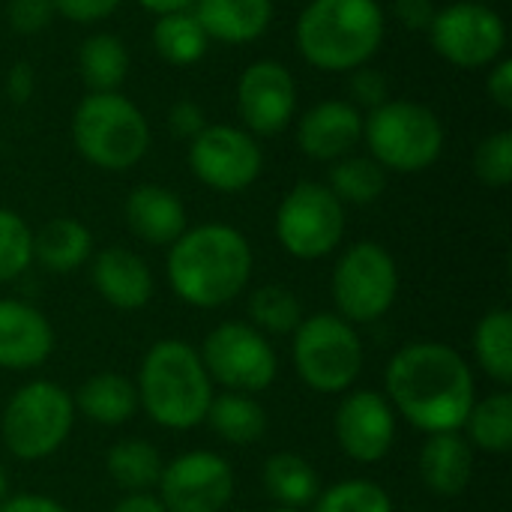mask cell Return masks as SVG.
I'll return each mask as SVG.
<instances>
[{"mask_svg":"<svg viewBox=\"0 0 512 512\" xmlns=\"http://www.w3.org/2000/svg\"><path fill=\"white\" fill-rule=\"evenodd\" d=\"M384 396L396 417L423 435L462 432L477 399L471 363L444 342L402 345L384 372Z\"/></svg>","mask_w":512,"mask_h":512,"instance_id":"obj_1","label":"cell"},{"mask_svg":"<svg viewBox=\"0 0 512 512\" xmlns=\"http://www.w3.org/2000/svg\"><path fill=\"white\" fill-rule=\"evenodd\" d=\"M255 255L243 231L222 222L186 228L165 258L171 291L192 309H222L237 300L252 279Z\"/></svg>","mask_w":512,"mask_h":512,"instance_id":"obj_2","label":"cell"},{"mask_svg":"<svg viewBox=\"0 0 512 512\" xmlns=\"http://www.w3.org/2000/svg\"><path fill=\"white\" fill-rule=\"evenodd\" d=\"M138 408L168 432H189L204 423L213 381L201 354L186 339H159L147 348L138 366Z\"/></svg>","mask_w":512,"mask_h":512,"instance_id":"obj_3","label":"cell"},{"mask_svg":"<svg viewBox=\"0 0 512 512\" xmlns=\"http://www.w3.org/2000/svg\"><path fill=\"white\" fill-rule=\"evenodd\" d=\"M294 39L315 69H360L384 42V12L378 0H309Z\"/></svg>","mask_w":512,"mask_h":512,"instance_id":"obj_4","label":"cell"},{"mask_svg":"<svg viewBox=\"0 0 512 512\" xmlns=\"http://www.w3.org/2000/svg\"><path fill=\"white\" fill-rule=\"evenodd\" d=\"M75 150L102 171H129L150 147L147 117L135 102L111 93H87L72 114Z\"/></svg>","mask_w":512,"mask_h":512,"instance_id":"obj_5","label":"cell"},{"mask_svg":"<svg viewBox=\"0 0 512 512\" xmlns=\"http://www.w3.org/2000/svg\"><path fill=\"white\" fill-rule=\"evenodd\" d=\"M363 138L384 171L417 174L444 153V126L438 114L411 99H387L363 117Z\"/></svg>","mask_w":512,"mask_h":512,"instance_id":"obj_6","label":"cell"},{"mask_svg":"<svg viewBox=\"0 0 512 512\" xmlns=\"http://www.w3.org/2000/svg\"><path fill=\"white\" fill-rule=\"evenodd\" d=\"M291 360L300 381L315 393H348L363 372V339L351 321L336 312H315L291 333Z\"/></svg>","mask_w":512,"mask_h":512,"instance_id":"obj_7","label":"cell"},{"mask_svg":"<svg viewBox=\"0 0 512 512\" xmlns=\"http://www.w3.org/2000/svg\"><path fill=\"white\" fill-rule=\"evenodd\" d=\"M75 426L72 393L54 381H30L18 387L0 417V435L9 456L21 462H39L54 456Z\"/></svg>","mask_w":512,"mask_h":512,"instance_id":"obj_8","label":"cell"},{"mask_svg":"<svg viewBox=\"0 0 512 512\" xmlns=\"http://www.w3.org/2000/svg\"><path fill=\"white\" fill-rule=\"evenodd\" d=\"M399 282V264L381 243L363 240L348 246L330 279L336 315L354 327L381 321L399 297Z\"/></svg>","mask_w":512,"mask_h":512,"instance_id":"obj_9","label":"cell"},{"mask_svg":"<svg viewBox=\"0 0 512 512\" xmlns=\"http://www.w3.org/2000/svg\"><path fill=\"white\" fill-rule=\"evenodd\" d=\"M198 354L210 381L228 393L255 396L270 390L279 378V357L270 345V336L255 330L249 321L216 324Z\"/></svg>","mask_w":512,"mask_h":512,"instance_id":"obj_10","label":"cell"},{"mask_svg":"<svg viewBox=\"0 0 512 512\" xmlns=\"http://www.w3.org/2000/svg\"><path fill=\"white\" fill-rule=\"evenodd\" d=\"M345 222V204L330 192V186L303 180L276 210V237L291 258L318 261L342 246Z\"/></svg>","mask_w":512,"mask_h":512,"instance_id":"obj_11","label":"cell"},{"mask_svg":"<svg viewBox=\"0 0 512 512\" xmlns=\"http://www.w3.org/2000/svg\"><path fill=\"white\" fill-rule=\"evenodd\" d=\"M432 39V48L453 66L462 69H480L501 60L507 45V27L504 18L480 0H462L450 3L441 12H435L432 27L426 30Z\"/></svg>","mask_w":512,"mask_h":512,"instance_id":"obj_12","label":"cell"},{"mask_svg":"<svg viewBox=\"0 0 512 512\" xmlns=\"http://www.w3.org/2000/svg\"><path fill=\"white\" fill-rule=\"evenodd\" d=\"M156 489L168 512H225L234 501L237 477L225 456L189 450L162 465Z\"/></svg>","mask_w":512,"mask_h":512,"instance_id":"obj_13","label":"cell"},{"mask_svg":"<svg viewBox=\"0 0 512 512\" xmlns=\"http://www.w3.org/2000/svg\"><path fill=\"white\" fill-rule=\"evenodd\" d=\"M189 168L207 189L237 195L258 180L264 153L246 129L204 126L189 141Z\"/></svg>","mask_w":512,"mask_h":512,"instance_id":"obj_14","label":"cell"},{"mask_svg":"<svg viewBox=\"0 0 512 512\" xmlns=\"http://www.w3.org/2000/svg\"><path fill=\"white\" fill-rule=\"evenodd\" d=\"M339 450L357 465L384 462L396 444V411L378 390L348 393L333 417Z\"/></svg>","mask_w":512,"mask_h":512,"instance_id":"obj_15","label":"cell"},{"mask_svg":"<svg viewBox=\"0 0 512 512\" xmlns=\"http://www.w3.org/2000/svg\"><path fill=\"white\" fill-rule=\"evenodd\" d=\"M237 111L246 132L279 135L297 114V81L276 60L252 63L237 81Z\"/></svg>","mask_w":512,"mask_h":512,"instance_id":"obj_16","label":"cell"},{"mask_svg":"<svg viewBox=\"0 0 512 512\" xmlns=\"http://www.w3.org/2000/svg\"><path fill=\"white\" fill-rule=\"evenodd\" d=\"M54 351V327L24 300H0V369L27 372L42 366Z\"/></svg>","mask_w":512,"mask_h":512,"instance_id":"obj_17","label":"cell"},{"mask_svg":"<svg viewBox=\"0 0 512 512\" xmlns=\"http://www.w3.org/2000/svg\"><path fill=\"white\" fill-rule=\"evenodd\" d=\"M363 138V114L354 102L327 99L309 108L297 123V144L309 159L336 162Z\"/></svg>","mask_w":512,"mask_h":512,"instance_id":"obj_18","label":"cell"},{"mask_svg":"<svg viewBox=\"0 0 512 512\" xmlns=\"http://www.w3.org/2000/svg\"><path fill=\"white\" fill-rule=\"evenodd\" d=\"M90 282L96 294L120 312H138L153 297V273L147 261L123 246H108L93 255Z\"/></svg>","mask_w":512,"mask_h":512,"instance_id":"obj_19","label":"cell"},{"mask_svg":"<svg viewBox=\"0 0 512 512\" xmlns=\"http://www.w3.org/2000/svg\"><path fill=\"white\" fill-rule=\"evenodd\" d=\"M474 447L462 432H438L426 435V444L420 450L417 468L423 486L438 498H459L468 492L474 480Z\"/></svg>","mask_w":512,"mask_h":512,"instance_id":"obj_20","label":"cell"},{"mask_svg":"<svg viewBox=\"0 0 512 512\" xmlns=\"http://www.w3.org/2000/svg\"><path fill=\"white\" fill-rule=\"evenodd\" d=\"M123 213H126L132 234L150 246H171L189 228L180 195L156 183L135 186L126 198Z\"/></svg>","mask_w":512,"mask_h":512,"instance_id":"obj_21","label":"cell"},{"mask_svg":"<svg viewBox=\"0 0 512 512\" xmlns=\"http://www.w3.org/2000/svg\"><path fill=\"white\" fill-rule=\"evenodd\" d=\"M207 39L243 45L258 39L273 21V0H195L192 6Z\"/></svg>","mask_w":512,"mask_h":512,"instance_id":"obj_22","label":"cell"},{"mask_svg":"<svg viewBox=\"0 0 512 512\" xmlns=\"http://www.w3.org/2000/svg\"><path fill=\"white\" fill-rule=\"evenodd\" d=\"M72 402H75V414H81L84 420L114 429L135 417L138 390L135 381H129L120 372H96L72 393Z\"/></svg>","mask_w":512,"mask_h":512,"instance_id":"obj_23","label":"cell"},{"mask_svg":"<svg viewBox=\"0 0 512 512\" xmlns=\"http://www.w3.org/2000/svg\"><path fill=\"white\" fill-rule=\"evenodd\" d=\"M93 258V234L84 222L72 216L48 219L33 234V261H39L48 273H75Z\"/></svg>","mask_w":512,"mask_h":512,"instance_id":"obj_24","label":"cell"},{"mask_svg":"<svg viewBox=\"0 0 512 512\" xmlns=\"http://www.w3.org/2000/svg\"><path fill=\"white\" fill-rule=\"evenodd\" d=\"M204 423L216 438L234 447H252L267 435V411L255 396L246 393H219L210 399Z\"/></svg>","mask_w":512,"mask_h":512,"instance_id":"obj_25","label":"cell"},{"mask_svg":"<svg viewBox=\"0 0 512 512\" xmlns=\"http://www.w3.org/2000/svg\"><path fill=\"white\" fill-rule=\"evenodd\" d=\"M264 492L288 510H306L321 492V477L309 459L297 453H273L261 468Z\"/></svg>","mask_w":512,"mask_h":512,"instance_id":"obj_26","label":"cell"},{"mask_svg":"<svg viewBox=\"0 0 512 512\" xmlns=\"http://www.w3.org/2000/svg\"><path fill=\"white\" fill-rule=\"evenodd\" d=\"M465 438L474 450L489 456H504L512 450V396L507 390L489 393L483 399H474L468 420H465Z\"/></svg>","mask_w":512,"mask_h":512,"instance_id":"obj_27","label":"cell"},{"mask_svg":"<svg viewBox=\"0 0 512 512\" xmlns=\"http://www.w3.org/2000/svg\"><path fill=\"white\" fill-rule=\"evenodd\" d=\"M162 453L144 438H123L105 456L108 477L129 495V492H150L162 477Z\"/></svg>","mask_w":512,"mask_h":512,"instance_id":"obj_28","label":"cell"},{"mask_svg":"<svg viewBox=\"0 0 512 512\" xmlns=\"http://www.w3.org/2000/svg\"><path fill=\"white\" fill-rule=\"evenodd\" d=\"M150 39H153L156 54L165 63H171V66H192L210 48V39H207V33L198 24V18H195L192 9L159 15L156 24H153Z\"/></svg>","mask_w":512,"mask_h":512,"instance_id":"obj_29","label":"cell"},{"mask_svg":"<svg viewBox=\"0 0 512 512\" xmlns=\"http://www.w3.org/2000/svg\"><path fill=\"white\" fill-rule=\"evenodd\" d=\"M78 72L93 93H111L129 72V51L114 33H93L78 48Z\"/></svg>","mask_w":512,"mask_h":512,"instance_id":"obj_30","label":"cell"},{"mask_svg":"<svg viewBox=\"0 0 512 512\" xmlns=\"http://www.w3.org/2000/svg\"><path fill=\"white\" fill-rule=\"evenodd\" d=\"M477 366L501 387L512 384V312L489 309L474 327Z\"/></svg>","mask_w":512,"mask_h":512,"instance_id":"obj_31","label":"cell"},{"mask_svg":"<svg viewBox=\"0 0 512 512\" xmlns=\"http://www.w3.org/2000/svg\"><path fill=\"white\" fill-rule=\"evenodd\" d=\"M387 189V171L372 156H342L330 171V192L342 204H372Z\"/></svg>","mask_w":512,"mask_h":512,"instance_id":"obj_32","label":"cell"},{"mask_svg":"<svg viewBox=\"0 0 512 512\" xmlns=\"http://www.w3.org/2000/svg\"><path fill=\"white\" fill-rule=\"evenodd\" d=\"M303 318V303L285 285H264L249 297V324L264 336H291Z\"/></svg>","mask_w":512,"mask_h":512,"instance_id":"obj_33","label":"cell"},{"mask_svg":"<svg viewBox=\"0 0 512 512\" xmlns=\"http://www.w3.org/2000/svg\"><path fill=\"white\" fill-rule=\"evenodd\" d=\"M312 512H396V504L381 483L351 477L321 489Z\"/></svg>","mask_w":512,"mask_h":512,"instance_id":"obj_34","label":"cell"},{"mask_svg":"<svg viewBox=\"0 0 512 512\" xmlns=\"http://www.w3.org/2000/svg\"><path fill=\"white\" fill-rule=\"evenodd\" d=\"M30 264H33V231H30V225L18 213L0 207V285L27 273Z\"/></svg>","mask_w":512,"mask_h":512,"instance_id":"obj_35","label":"cell"},{"mask_svg":"<svg viewBox=\"0 0 512 512\" xmlns=\"http://www.w3.org/2000/svg\"><path fill=\"white\" fill-rule=\"evenodd\" d=\"M474 171L480 177V183L492 186V189H504L512 183V132L501 129L492 132L489 138L480 141L477 153H474Z\"/></svg>","mask_w":512,"mask_h":512,"instance_id":"obj_36","label":"cell"},{"mask_svg":"<svg viewBox=\"0 0 512 512\" xmlns=\"http://www.w3.org/2000/svg\"><path fill=\"white\" fill-rule=\"evenodd\" d=\"M54 18V3L51 0H9L6 6V21L18 33H39L51 24Z\"/></svg>","mask_w":512,"mask_h":512,"instance_id":"obj_37","label":"cell"},{"mask_svg":"<svg viewBox=\"0 0 512 512\" xmlns=\"http://www.w3.org/2000/svg\"><path fill=\"white\" fill-rule=\"evenodd\" d=\"M351 96L357 105L363 108H378L387 102V75L372 69V66H360L354 69V78H351Z\"/></svg>","mask_w":512,"mask_h":512,"instance_id":"obj_38","label":"cell"},{"mask_svg":"<svg viewBox=\"0 0 512 512\" xmlns=\"http://www.w3.org/2000/svg\"><path fill=\"white\" fill-rule=\"evenodd\" d=\"M54 12L75 21V24H96L108 18L123 0H51Z\"/></svg>","mask_w":512,"mask_h":512,"instance_id":"obj_39","label":"cell"},{"mask_svg":"<svg viewBox=\"0 0 512 512\" xmlns=\"http://www.w3.org/2000/svg\"><path fill=\"white\" fill-rule=\"evenodd\" d=\"M204 126H207V117H204L201 105H195L189 99H180V102H174L168 108V129H171V135L192 141Z\"/></svg>","mask_w":512,"mask_h":512,"instance_id":"obj_40","label":"cell"},{"mask_svg":"<svg viewBox=\"0 0 512 512\" xmlns=\"http://www.w3.org/2000/svg\"><path fill=\"white\" fill-rule=\"evenodd\" d=\"M435 12H438V9H435L432 0H396V3H393V15H396L399 24L408 27V30H429Z\"/></svg>","mask_w":512,"mask_h":512,"instance_id":"obj_41","label":"cell"},{"mask_svg":"<svg viewBox=\"0 0 512 512\" xmlns=\"http://www.w3.org/2000/svg\"><path fill=\"white\" fill-rule=\"evenodd\" d=\"M486 90H489V99L510 111L512 108V60L510 57H501L492 63V72H489V81H486Z\"/></svg>","mask_w":512,"mask_h":512,"instance_id":"obj_42","label":"cell"},{"mask_svg":"<svg viewBox=\"0 0 512 512\" xmlns=\"http://www.w3.org/2000/svg\"><path fill=\"white\" fill-rule=\"evenodd\" d=\"M33 90H36V72L30 63L18 60L6 75V96H9V102L24 105V102H30Z\"/></svg>","mask_w":512,"mask_h":512,"instance_id":"obj_43","label":"cell"},{"mask_svg":"<svg viewBox=\"0 0 512 512\" xmlns=\"http://www.w3.org/2000/svg\"><path fill=\"white\" fill-rule=\"evenodd\" d=\"M0 512H69L60 501L48 495H6L0 501Z\"/></svg>","mask_w":512,"mask_h":512,"instance_id":"obj_44","label":"cell"},{"mask_svg":"<svg viewBox=\"0 0 512 512\" xmlns=\"http://www.w3.org/2000/svg\"><path fill=\"white\" fill-rule=\"evenodd\" d=\"M111 512H168V510H165V504L159 501V495H153V492H129V495H123V498L114 504V510Z\"/></svg>","mask_w":512,"mask_h":512,"instance_id":"obj_45","label":"cell"},{"mask_svg":"<svg viewBox=\"0 0 512 512\" xmlns=\"http://www.w3.org/2000/svg\"><path fill=\"white\" fill-rule=\"evenodd\" d=\"M144 9L156 12V15H168V12H183V9H192L195 0H138Z\"/></svg>","mask_w":512,"mask_h":512,"instance_id":"obj_46","label":"cell"},{"mask_svg":"<svg viewBox=\"0 0 512 512\" xmlns=\"http://www.w3.org/2000/svg\"><path fill=\"white\" fill-rule=\"evenodd\" d=\"M9 495V474H6V468L0 465V501Z\"/></svg>","mask_w":512,"mask_h":512,"instance_id":"obj_47","label":"cell"},{"mask_svg":"<svg viewBox=\"0 0 512 512\" xmlns=\"http://www.w3.org/2000/svg\"><path fill=\"white\" fill-rule=\"evenodd\" d=\"M270 512H303V510H288V507H276V510Z\"/></svg>","mask_w":512,"mask_h":512,"instance_id":"obj_48","label":"cell"},{"mask_svg":"<svg viewBox=\"0 0 512 512\" xmlns=\"http://www.w3.org/2000/svg\"><path fill=\"white\" fill-rule=\"evenodd\" d=\"M480 3H489V0H480Z\"/></svg>","mask_w":512,"mask_h":512,"instance_id":"obj_49","label":"cell"}]
</instances>
